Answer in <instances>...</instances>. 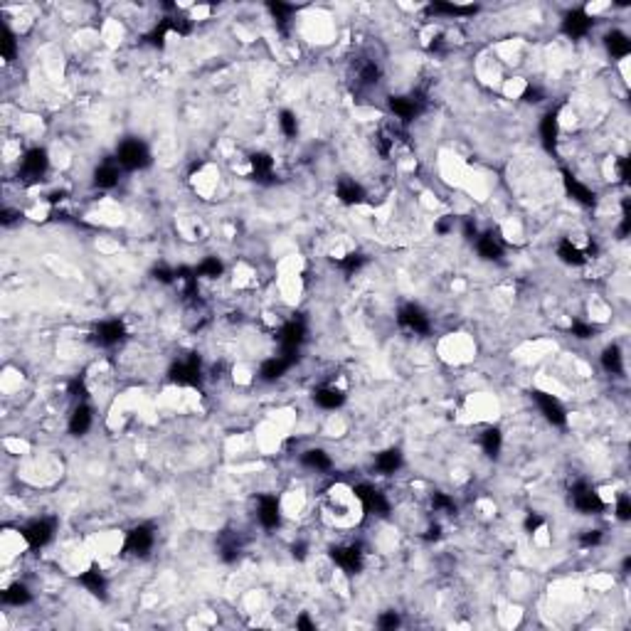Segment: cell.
Returning a JSON list of instances; mask_svg holds the SVG:
<instances>
[{
    "label": "cell",
    "mask_w": 631,
    "mask_h": 631,
    "mask_svg": "<svg viewBox=\"0 0 631 631\" xmlns=\"http://www.w3.org/2000/svg\"><path fill=\"white\" fill-rule=\"evenodd\" d=\"M367 261V257L365 254H360V252H350V254H345L341 261H338V266H341L343 272L345 274H355V272H360V266L365 264Z\"/></svg>",
    "instance_id": "obj_39"
},
{
    "label": "cell",
    "mask_w": 631,
    "mask_h": 631,
    "mask_svg": "<svg viewBox=\"0 0 631 631\" xmlns=\"http://www.w3.org/2000/svg\"><path fill=\"white\" fill-rule=\"evenodd\" d=\"M604 45H607V52L612 54L614 59H624V57H629V52H631V40L624 35V32H619V30H612V32L604 37Z\"/></svg>",
    "instance_id": "obj_28"
},
{
    "label": "cell",
    "mask_w": 631,
    "mask_h": 631,
    "mask_svg": "<svg viewBox=\"0 0 631 631\" xmlns=\"http://www.w3.org/2000/svg\"><path fill=\"white\" fill-rule=\"evenodd\" d=\"M570 333H573L575 338H579V341H587V338H595L597 328L592 323H587V321H573Z\"/></svg>",
    "instance_id": "obj_42"
},
{
    "label": "cell",
    "mask_w": 631,
    "mask_h": 631,
    "mask_svg": "<svg viewBox=\"0 0 631 631\" xmlns=\"http://www.w3.org/2000/svg\"><path fill=\"white\" fill-rule=\"evenodd\" d=\"M249 163H252V173H254V180L257 183H274V158L269 153H254L252 158H249Z\"/></svg>",
    "instance_id": "obj_20"
},
{
    "label": "cell",
    "mask_w": 631,
    "mask_h": 631,
    "mask_svg": "<svg viewBox=\"0 0 631 631\" xmlns=\"http://www.w3.org/2000/svg\"><path fill=\"white\" fill-rule=\"evenodd\" d=\"M579 543H582V548H595V545L602 543V531H584Z\"/></svg>",
    "instance_id": "obj_44"
},
{
    "label": "cell",
    "mask_w": 631,
    "mask_h": 631,
    "mask_svg": "<svg viewBox=\"0 0 631 631\" xmlns=\"http://www.w3.org/2000/svg\"><path fill=\"white\" fill-rule=\"evenodd\" d=\"M153 277L158 279L160 284H173V281H175V269H168V266H158V269H153Z\"/></svg>",
    "instance_id": "obj_48"
},
{
    "label": "cell",
    "mask_w": 631,
    "mask_h": 631,
    "mask_svg": "<svg viewBox=\"0 0 631 631\" xmlns=\"http://www.w3.org/2000/svg\"><path fill=\"white\" fill-rule=\"evenodd\" d=\"M543 99H545V94L540 87H528L523 92V101H528V104H537V101H543Z\"/></svg>",
    "instance_id": "obj_49"
},
{
    "label": "cell",
    "mask_w": 631,
    "mask_h": 631,
    "mask_svg": "<svg viewBox=\"0 0 631 631\" xmlns=\"http://www.w3.org/2000/svg\"><path fill=\"white\" fill-rule=\"evenodd\" d=\"M431 506H434V511H442V513H447V515H454L456 513V503H454V498L451 495H447V493H431Z\"/></svg>",
    "instance_id": "obj_40"
},
{
    "label": "cell",
    "mask_w": 631,
    "mask_h": 631,
    "mask_svg": "<svg viewBox=\"0 0 631 631\" xmlns=\"http://www.w3.org/2000/svg\"><path fill=\"white\" fill-rule=\"evenodd\" d=\"M163 20L168 23L171 32H175V35H180V37L190 35V30H193V23H190L185 15H173V18H163Z\"/></svg>",
    "instance_id": "obj_41"
},
{
    "label": "cell",
    "mask_w": 631,
    "mask_h": 631,
    "mask_svg": "<svg viewBox=\"0 0 631 631\" xmlns=\"http://www.w3.org/2000/svg\"><path fill=\"white\" fill-rule=\"evenodd\" d=\"M118 178H121V173H118V163L107 160V163H101L99 168L94 171V185L101 190H109V188H114V185H118Z\"/></svg>",
    "instance_id": "obj_29"
},
{
    "label": "cell",
    "mask_w": 631,
    "mask_h": 631,
    "mask_svg": "<svg viewBox=\"0 0 631 631\" xmlns=\"http://www.w3.org/2000/svg\"><path fill=\"white\" fill-rule=\"evenodd\" d=\"M124 336H126V325H124V321H118V319L101 321V323L94 328V341L99 343V345H104V348L118 345V343L124 341Z\"/></svg>",
    "instance_id": "obj_14"
},
{
    "label": "cell",
    "mask_w": 631,
    "mask_h": 631,
    "mask_svg": "<svg viewBox=\"0 0 631 631\" xmlns=\"http://www.w3.org/2000/svg\"><path fill=\"white\" fill-rule=\"evenodd\" d=\"M279 129H281V133L286 138H294L296 133H299V121H296V114L289 111V109H284V111L279 114Z\"/></svg>",
    "instance_id": "obj_38"
},
{
    "label": "cell",
    "mask_w": 631,
    "mask_h": 631,
    "mask_svg": "<svg viewBox=\"0 0 631 631\" xmlns=\"http://www.w3.org/2000/svg\"><path fill=\"white\" fill-rule=\"evenodd\" d=\"M15 217H18V213H15V210H3V224H10Z\"/></svg>",
    "instance_id": "obj_54"
},
{
    "label": "cell",
    "mask_w": 631,
    "mask_h": 631,
    "mask_svg": "<svg viewBox=\"0 0 631 631\" xmlns=\"http://www.w3.org/2000/svg\"><path fill=\"white\" fill-rule=\"evenodd\" d=\"M557 136H560V118H557V111H548L540 118V141L548 151H553Z\"/></svg>",
    "instance_id": "obj_23"
},
{
    "label": "cell",
    "mask_w": 631,
    "mask_h": 631,
    "mask_svg": "<svg viewBox=\"0 0 631 631\" xmlns=\"http://www.w3.org/2000/svg\"><path fill=\"white\" fill-rule=\"evenodd\" d=\"M562 183H565V190H567V195L573 197V200H577L579 205H584V207H592L597 202V195H595V190L592 188H587L584 183H579L577 178L573 175V173H562Z\"/></svg>",
    "instance_id": "obj_16"
},
{
    "label": "cell",
    "mask_w": 631,
    "mask_h": 631,
    "mask_svg": "<svg viewBox=\"0 0 631 631\" xmlns=\"http://www.w3.org/2000/svg\"><path fill=\"white\" fill-rule=\"evenodd\" d=\"M378 626H380L383 631L397 629V626H400V614H397V612H385V614H380V617H378Z\"/></svg>",
    "instance_id": "obj_43"
},
{
    "label": "cell",
    "mask_w": 631,
    "mask_h": 631,
    "mask_svg": "<svg viewBox=\"0 0 631 631\" xmlns=\"http://www.w3.org/2000/svg\"><path fill=\"white\" fill-rule=\"evenodd\" d=\"M402 467V454L400 449H385L375 456V471L383 473V476H392L395 471H400Z\"/></svg>",
    "instance_id": "obj_26"
},
{
    "label": "cell",
    "mask_w": 631,
    "mask_h": 631,
    "mask_svg": "<svg viewBox=\"0 0 631 631\" xmlns=\"http://www.w3.org/2000/svg\"><path fill=\"white\" fill-rule=\"evenodd\" d=\"M533 400L537 402V407H540V412H543V417L548 419L550 425L555 427L567 425V409L562 407V402L557 397H553L550 392H543V389H535Z\"/></svg>",
    "instance_id": "obj_10"
},
{
    "label": "cell",
    "mask_w": 631,
    "mask_h": 631,
    "mask_svg": "<svg viewBox=\"0 0 631 631\" xmlns=\"http://www.w3.org/2000/svg\"><path fill=\"white\" fill-rule=\"evenodd\" d=\"M427 540H439L442 537V525H429V531H427Z\"/></svg>",
    "instance_id": "obj_52"
},
{
    "label": "cell",
    "mask_w": 631,
    "mask_h": 631,
    "mask_svg": "<svg viewBox=\"0 0 631 631\" xmlns=\"http://www.w3.org/2000/svg\"><path fill=\"white\" fill-rule=\"evenodd\" d=\"M313 402H316L321 409H338V407H343L345 395H343V389L333 387V385H323V387H319L313 392Z\"/></svg>",
    "instance_id": "obj_21"
},
{
    "label": "cell",
    "mask_w": 631,
    "mask_h": 631,
    "mask_svg": "<svg viewBox=\"0 0 631 631\" xmlns=\"http://www.w3.org/2000/svg\"><path fill=\"white\" fill-rule=\"evenodd\" d=\"M464 235H467V239H476V237H478L473 220H467V222H464Z\"/></svg>",
    "instance_id": "obj_51"
},
{
    "label": "cell",
    "mask_w": 631,
    "mask_h": 631,
    "mask_svg": "<svg viewBox=\"0 0 631 631\" xmlns=\"http://www.w3.org/2000/svg\"><path fill=\"white\" fill-rule=\"evenodd\" d=\"M291 367V363L284 355H277V358H266L264 363H261L259 367V378L264 380V383H277L279 378H284L286 375V370Z\"/></svg>",
    "instance_id": "obj_24"
},
{
    "label": "cell",
    "mask_w": 631,
    "mask_h": 631,
    "mask_svg": "<svg viewBox=\"0 0 631 631\" xmlns=\"http://www.w3.org/2000/svg\"><path fill=\"white\" fill-rule=\"evenodd\" d=\"M330 557L343 573L358 575L363 570V553H360L358 545H338V548L330 550Z\"/></svg>",
    "instance_id": "obj_12"
},
{
    "label": "cell",
    "mask_w": 631,
    "mask_h": 631,
    "mask_svg": "<svg viewBox=\"0 0 631 631\" xmlns=\"http://www.w3.org/2000/svg\"><path fill=\"white\" fill-rule=\"evenodd\" d=\"M336 197L343 202V205H360V202H365L367 193L363 190V185L355 183V180H341L336 188Z\"/></svg>",
    "instance_id": "obj_25"
},
{
    "label": "cell",
    "mask_w": 631,
    "mask_h": 631,
    "mask_svg": "<svg viewBox=\"0 0 631 631\" xmlns=\"http://www.w3.org/2000/svg\"><path fill=\"white\" fill-rule=\"evenodd\" d=\"M478 8L476 6H459V3H431L429 12L434 15H447V18H469Z\"/></svg>",
    "instance_id": "obj_31"
},
{
    "label": "cell",
    "mask_w": 631,
    "mask_h": 631,
    "mask_svg": "<svg viewBox=\"0 0 631 631\" xmlns=\"http://www.w3.org/2000/svg\"><path fill=\"white\" fill-rule=\"evenodd\" d=\"M481 447H484V451L489 456H498L501 454V447H503V434L501 429H495V427H489V429L481 434Z\"/></svg>",
    "instance_id": "obj_34"
},
{
    "label": "cell",
    "mask_w": 631,
    "mask_h": 631,
    "mask_svg": "<svg viewBox=\"0 0 631 631\" xmlns=\"http://www.w3.org/2000/svg\"><path fill=\"white\" fill-rule=\"evenodd\" d=\"M296 629H306V631H313L316 626H313V621L308 619V617H299V621H296Z\"/></svg>",
    "instance_id": "obj_53"
},
{
    "label": "cell",
    "mask_w": 631,
    "mask_h": 631,
    "mask_svg": "<svg viewBox=\"0 0 631 631\" xmlns=\"http://www.w3.org/2000/svg\"><path fill=\"white\" fill-rule=\"evenodd\" d=\"M473 242H476L478 254H481L484 259L498 261L503 257V244H501V239H498V235H493V232H484V235H478Z\"/></svg>",
    "instance_id": "obj_18"
},
{
    "label": "cell",
    "mask_w": 631,
    "mask_h": 631,
    "mask_svg": "<svg viewBox=\"0 0 631 631\" xmlns=\"http://www.w3.org/2000/svg\"><path fill=\"white\" fill-rule=\"evenodd\" d=\"M355 498L360 501V506H363V511H365L367 515H387L389 513V501L385 498L383 491H378L375 486L370 484H358L353 489Z\"/></svg>",
    "instance_id": "obj_7"
},
{
    "label": "cell",
    "mask_w": 631,
    "mask_h": 631,
    "mask_svg": "<svg viewBox=\"0 0 631 631\" xmlns=\"http://www.w3.org/2000/svg\"><path fill=\"white\" fill-rule=\"evenodd\" d=\"M23 537L25 543L30 548H45L54 537V520L52 518H40V520H32L30 525L23 528Z\"/></svg>",
    "instance_id": "obj_11"
},
{
    "label": "cell",
    "mask_w": 631,
    "mask_h": 631,
    "mask_svg": "<svg viewBox=\"0 0 631 631\" xmlns=\"http://www.w3.org/2000/svg\"><path fill=\"white\" fill-rule=\"evenodd\" d=\"M557 257H560V261H565L567 266H582V264H587V259H590L577 244H573V239H562L560 247H557Z\"/></svg>",
    "instance_id": "obj_30"
},
{
    "label": "cell",
    "mask_w": 631,
    "mask_h": 631,
    "mask_svg": "<svg viewBox=\"0 0 631 631\" xmlns=\"http://www.w3.org/2000/svg\"><path fill=\"white\" fill-rule=\"evenodd\" d=\"M269 12L274 15V23H277L279 30H286L291 23V15H294V6L289 3H269Z\"/></svg>",
    "instance_id": "obj_35"
},
{
    "label": "cell",
    "mask_w": 631,
    "mask_h": 631,
    "mask_svg": "<svg viewBox=\"0 0 631 631\" xmlns=\"http://www.w3.org/2000/svg\"><path fill=\"white\" fill-rule=\"evenodd\" d=\"M30 599H32V595H30V590L23 582L10 584V587L3 592V602L10 604V607H25V604H30Z\"/></svg>",
    "instance_id": "obj_33"
},
{
    "label": "cell",
    "mask_w": 631,
    "mask_h": 631,
    "mask_svg": "<svg viewBox=\"0 0 631 631\" xmlns=\"http://www.w3.org/2000/svg\"><path fill=\"white\" fill-rule=\"evenodd\" d=\"M570 498H573V506L577 508L579 513L597 515L604 511V498L587 481H577L573 486V491H570Z\"/></svg>",
    "instance_id": "obj_4"
},
{
    "label": "cell",
    "mask_w": 631,
    "mask_h": 631,
    "mask_svg": "<svg viewBox=\"0 0 631 631\" xmlns=\"http://www.w3.org/2000/svg\"><path fill=\"white\" fill-rule=\"evenodd\" d=\"M592 25H595V20L587 15V10L575 8V10L567 12L565 20H562V32H565L567 37H573V40H579V37H584L590 32Z\"/></svg>",
    "instance_id": "obj_13"
},
{
    "label": "cell",
    "mask_w": 631,
    "mask_h": 631,
    "mask_svg": "<svg viewBox=\"0 0 631 631\" xmlns=\"http://www.w3.org/2000/svg\"><path fill=\"white\" fill-rule=\"evenodd\" d=\"M116 163L126 171H141L151 165V151L143 141L136 138H126V141L118 143L116 148Z\"/></svg>",
    "instance_id": "obj_2"
},
{
    "label": "cell",
    "mask_w": 631,
    "mask_h": 631,
    "mask_svg": "<svg viewBox=\"0 0 631 631\" xmlns=\"http://www.w3.org/2000/svg\"><path fill=\"white\" fill-rule=\"evenodd\" d=\"M602 367L612 375H621L624 372V355H621L619 345H607L602 350Z\"/></svg>",
    "instance_id": "obj_32"
},
{
    "label": "cell",
    "mask_w": 631,
    "mask_h": 631,
    "mask_svg": "<svg viewBox=\"0 0 631 631\" xmlns=\"http://www.w3.org/2000/svg\"><path fill=\"white\" fill-rule=\"evenodd\" d=\"M617 518H619V520H629L631 518V501H629V495H619V501H617Z\"/></svg>",
    "instance_id": "obj_45"
},
{
    "label": "cell",
    "mask_w": 631,
    "mask_h": 631,
    "mask_svg": "<svg viewBox=\"0 0 631 631\" xmlns=\"http://www.w3.org/2000/svg\"><path fill=\"white\" fill-rule=\"evenodd\" d=\"M308 328L303 323V319H291L289 323H284L279 330V345H281V355L289 360L291 365L296 363V355L301 350V345L306 343Z\"/></svg>",
    "instance_id": "obj_1"
},
{
    "label": "cell",
    "mask_w": 631,
    "mask_h": 631,
    "mask_svg": "<svg viewBox=\"0 0 631 631\" xmlns=\"http://www.w3.org/2000/svg\"><path fill=\"white\" fill-rule=\"evenodd\" d=\"M257 518L264 525L266 531H274L281 523V506H279L277 495H261L259 508H257Z\"/></svg>",
    "instance_id": "obj_15"
},
{
    "label": "cell",
    "mask_w": 631,
    "mask_h": 631,
    "mask_svg": "<svg viewBox=\"0 0 631 631\" xmlns=\"http://www.w3.org/2000/svg\"><path fill=\"white\" fill-rule=\"evenodd\" d=\"M168 378H171V383L180 385V387H197V385L202 383L200 358H197V355H190V358L173 363L171 370H168Z\"/></svg>",
    "instance_id": "obj_3"
},
{
    "label": "cell",
    "mask_w": 631,
    "mask_h": 631,
    "mask_svg": "<svg viewBox=\"0 0 631 631\" xmlns=\"http://www.w3.org/2000/svg\"><path fill=\"white\" fill-rule=\"evenodd\" d=\"M69 395L72 397H79V400H87V397H89V389H87V385H84L82 378L72 380V383H69Z\"/></svg>",
    "instance_id": "obj_47"
},
{
    "label": "cell",
    "mask_w": 631,
    "mask_h": 631,
    "mask_svg": "<svg viewBox=\"0 0 631 631\" xmlns=\"http://www.w3.org/2000/svg\"><path fill=\"white\" fill-rule=\"evenodd\" d=\"M523 525H525V531L528 533H537L545 525V518L540 513H528V518H525Z\"/></svg>",
    "instance_id": "obj_46"
},
{
    "label": "cell",
    "mask_w": 631,
    "mask_h": 631,
    "mask_svg": "<svg viewBox=\"0 0 631 631\" xmlns=\"http://www.w3.org/2000/svg\"><path fill=\"white\" fill-rule=\"evenodd\" d=\"M425 104H427V94L425 92H414L412 96H389L387 99V107L389 111L395 114L400 121H412L417 118L419 114L425 111Z\"/></svg>",
    "instance_id": "obj_5"
},
{
    "label": "cell",
    "mask_w": 631,
    "mask_h": 631,
    "mask_svg": "<svg viewBox=\"0 0 631 631\" xmlns=\"http://www.w3.org/2000/svg\"><path fill=\"white\" fill-rule=\"evenodd\" d=\"M50 168V158H47V151L45 148H30L28 153L23 156V163H20V175L25 180H40Z\"/></svg>",
    "instance_id": "obj_8"
},
{
    "label": "cell",
    "mask_w": 631,
    "mask_h": 631,
    "mask_svg": "<svg viewBox=\"0 0 631 631\" xmlns=\"http://www.w3.org/2000/svg\"><path fill=\"white\" fill-rule=\"evenodd\" d=\"M79 584H82L84 590L92 592L94 597H107V577H104V573H101L99 567H89V570H84L82 575H79Z\"/></svg>",
    "instance_id": "obj_19"
},
{
    "label": "cell",
    "mask_w": 631,
    "mask_h": 631,
    "mask_svg": "<svg viewBox=\"0 0 631 631\" xmlns=\"http://www.w3.org/2000/svg\"><path fill=\"white\" fill-rule=\"evenodd\" d=\"M156 545V531L153 525L148 523H141L136 525V528H131L129 533H126V543H124V550L129 555H136V557H146L151 550H153Z\"/></svg>",
    "instance_id": "obj_6"
},
{
    "label": "cell",
    "mask_w": 631,
    "mask_h": 631,
    "mask_svg": "<svg viewBox=\"0 0 631 631\" xmlns=\"http://www.w3.org/2000/svg\"><path fill=\"white\" fill-rule=\"evenodd\" d=\"M397 323H400L402 328L412 330L414 336H427L431 328L429 316H427L419 306H414V303H407V306H402L400 311H397Z\"/></svg>",
    "instance_id": "obj_9"
},
{
    "label": "cell",
    "mask_w": 631,
    "mask_h": 631,
    "mask_svg": "<svg viewBox=\"0 0 631 631\" xmlns=\"http://www.w3.org/2000/svg\"><path fill=\"white\" fill-rule=\"evenodd\" d=\"M294 557L303 560V557H306V545H294Z\"/></svg>",
    "instance_id": "obj_55"
},
{
    "label": "cell",
    "mask_w": 631,
    "mask_h": 631,
    "mask_svg": "<svg viewBox=\"0 0 631 631\" xmlns=\"http://www.w3.org/2000/svg\"><path fill=\"white\" fill-rule=\"evenodd\" d=\"M383 79V69H380L378 62H372V59H363L358 65V72H355V84L363 89H370L375 87V84Z\"/></svg>",
    "instance_id": "obj_22"
},
{
    "label": "cell",
    "mask_w": 631,
    "mask_h": 631,
    "mask_svg": "<svg viewBox=\"0 0 631 631\" xmlns=\"http://www.w3.org/2000/svg\"><path fill=\"white\" fill-rule=\"evenodd\" d=\"M629 158H621L619 160V178H621V183H629Z\"/></svg>",
    "instance_id": "obj_50"
},
{
    "label": "cell",
    "mask_w": 631,
    "mask_h": 631,
    "mask_svg": "<svg viewBox=\"0 0 631 631\" xmlns=\"http://www.w3.org/2000/svg\"><path fill=\"white\" fill-rule=\"evenodd\" d=\"M0 54H3L6 62H12L15 54H18V40H15L10 28H3V35H0Z\"/></svg>",
    "instance_id": "obj_37"
},
{
    "label": "cell",
    "mask_w": 631,
    "mask_h": 631,
    "mask_svg": "<svg viewBox=\"0 0 631 631\" xmlns=\"http://www.w3.org/2000/svg\"><path fill=\"white\" fill-rule=\"evenodd\" d=\"M222 272H224V266L217 257H207V259H202L200 264L195 266V274H197V277H205V279H217V277H222Z\"/></svg>",
    "instance_id": "obj_36"
},
{
    "label": "cell",
    "mask_w": 631,
    "mask_h": 631,
    "mask_svg": "<svg viewBox=\"0 0 631 631\" xmlns=\"http://www.w3.org/2000/svg\"><path fill=\"white\" fill-rule=\"evenodd\" d=\"M301 464L306 469H311V471H316V473H323V471H330V469H333V459L325 454L323 449H306V451L301 454Z\"/></svg>",
    "instance_id": "obj_27"
},
{
    "label": "cell",
    "mask_w": 631,
    "mask_h": 631,
    "mask_svg": "<svg viewBox=\"0 0 631 631\" xmlns=\"http://www.w3.org/2000/svg\"><path fill=\"white\" fill-rule=\"evenodd\" d=\"M92 422H94L92 407H89L87 402L82 400L77 407H74V412H72V417H69V434H74V437H84V434L92 429Z\"/></svg>",
    "instance_id": "obj_17"
}]
</instances>
